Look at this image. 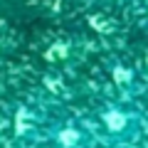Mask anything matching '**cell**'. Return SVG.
Masks as SVG:
<instances>
[{"label":"cell","mask_w":148,"mask_h":148,"mask_svg":"<svg viewBox=\"0 0 148 148\" xmlns=\"http://www.w3.org/2000/svg\"><path fill=\"white\" fill-rule=\"evenodd\" d=\"M54 143H57L59 148H84L86 138L77 126H62L54 133Z\"/></svg>","instance_id":"obj_1"},{"label":"cell","mask_w":148,"mask_h":148,"mask_svg":"<svg viewBox=\"0 0 148 148\" xmlns=\"http://www.w3.org/2000/svg\"><path fill=\"white\" fill-rule=\"evenodd\" d=\"M104 126H106V131L109 133H114V136H121V133H126L128 131V123H131V119L123 114V111H116V109H111V111H106L104 114Z\"/></svg>","instance_id":"obj_2"}]
</instances>
